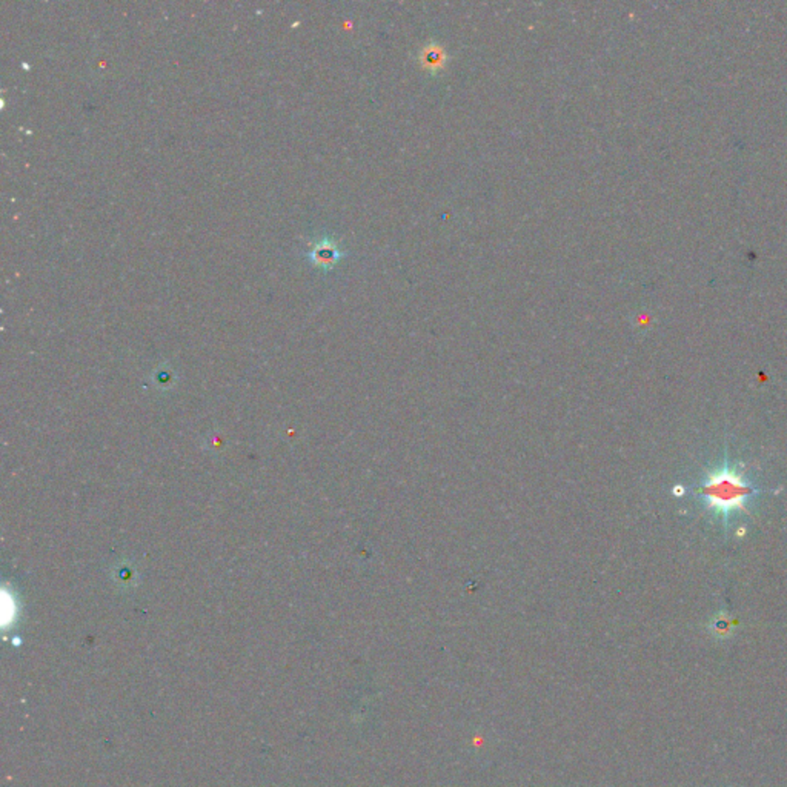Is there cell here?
Masks as SVG:
<instances>
[{
    "label": "cell",
    "instance_id": "cell-1",
    "mask_svg": "<svg viewBox=\"0 0 787 787\" xmlns=\"http://www.w3.org/2000/svg\"><path fill=\"white\" fill-rule=\"evenodd\" d=\"M757 493L758 489L747 480L744 472L728 461L707 472L697 489L698 498L724 524L737 512L749 514L747 503Z\"/></svg>",
    "mask_w": 787,
    "mask_h": 787
},
{
    "label": "cell",
    "instance_id": "cell-2",
    "mask_svg": "<svg viewBox=\"0 0 787 787\" xmlns=\"http://www.w3.org/2000/svg\"><path fill=\"white\" fill-rule=\"evenodd\" d=\"M419 60L424 69L435 73L446 65V52L438 43L432 42L420 51Z\"/></svg>",
    "mask_w": 787,
    "mask_h": 787
},
{
    "label": "cell",
    "instance_id": "cell-3",
    "mask_svg": "<svg viewBox=\"0 0 787 787\" xmlns=\"http://www.w3.org/2000/svg\"><path fill=\"white\" fill-rule=\"evenodd\" d=\"M340 256H342L340 250H338L335 243H333L331 240H323L322 243H319L311 254V257L315 263L323 268L334 266L338 259H340Z\"/></svg>",
    "mask_w": 787,
    "mask_h": 787
}]
</instances>
